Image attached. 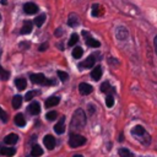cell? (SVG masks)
Returning <instances> with one entry per match:
<instances>
[{
	"instance_id": "cell-12",
	"label": "cell",
	"mask_w": 157,
	"mask_h": 157,
	"mask_svg": "<svg viewBox=\"0 0 157 157\" xmlns=\"http://www.w3.org/2000/svg\"><path fill=\"white\" fill-rule=\"evenodd\" d=\"M131 134L134 135V136H144V135H146V131H145V128L144 126H141V125H136V126H134L132 129H131Z\"/></svg>"
},
{
	"instance_id": "cell-39",
	"label": "cell",
	"mask_w": 157,
	"mask_h": 157,
	"mask_svg": "<svg viewBox=\"0 0 157 157\" xmlns=\"http://www.w3.org/2000/svg\"><path fill=\"white\" fill-rule=\"evenodd\" d=\"M6 2V0H1V4H5Z\"/></svg>"
},
{
	"instance_id": "cell-25",
	"label": "cell",
	"mask_w": 157,
	"mask_h": 157,
	"mask_svg": "<svg viewBox=\"0 0 157 157\" xmlns=\"http://www.w3.org/2000/svg\"><path fill=\"white\" fill-rule=\"evenodd\" d=\"M44 21H45V15L42 13V15H39V16H37V17L34 18V25H36L37 27H40V26L44 23Z\"/></svg>"
},
{
	"instance_id": "cell-21",
	"label": "cell",
	"mask_w": 157,
	"mask_h": 157,
	"mask_svg": "<svg viewBox=\"0 0 157 157\" xmlns=\"http://www.w3.org/2000/svg\"><path fill=\"white\" fill-rule=\"evenodd\" d=\"M42 153H43V150H42V147L38 146V145H34V146L32 147V150H31V156H32V157H39Z\"/></svg>"
},
{
	"instance_id": "cell-7",
	"label": "cell",
	"mask_w": 157,
	"mask_h": 157,
	"mask_svg": "<svg viewBox=\"0 0 157 157\" xmlns=\"http://www.w3.org/2000/svg\"><path fill=\"white\" fill-rule=\"evenodd\" d=\"M43 142H44V145L48 150H53L54 146H55V139L52 135H45L44 139H43Z\"/></svg>"
},
{
	"instance_id": "cell-17",
	"label": "cell",
	"mask_w": 157,
	"mask_h": 157,
	"mask_svg": "<svg viewBox=\"0 0 157 157\" xmlns=\"http://www.w3.org/2000/svg\"><path fill=\"white\" fill-rule=\"evenodd\" d=\"M17 140H18V136L16 135V134H9L6 137H5V144H7V145H13V144H16L17 142Z\"/></svg>"
},
{
	"instance_id": "cell-16",
	"label": "cell",
	"mask_w": 157,
	"mask_h": 157,
	"mask_svg": "<svg viewBox=\"0 0 157 157\" xmlns=\"http://www.w3.org/2000/svg\"><path fill=\"white\" fill-rule=\"evenodd\" d=\"M91 77L94 80V81H98L101 77H102V67L101 66H96L92 72H91Z\"/></svg>"
},
{
	"instance_id": "cell-32",
	"label": "cell",
	"mask_w": 157,
	"mask_h": 157,
	"mask_svg": "<svg viewBox=\"0 0 157 157\" xmlns=\"http://www.w3.org/2000/svg\"><path fill=\"white\" fill-rule=\"evenodd\" d=\"M56 74H58L59 78H60L63 82H64V81H66V80H67V77H69V75H67L66 72H64V71H58Z\"/></svg>"
},
{
	"instance_id": "cell-8",
	"label": "cell",
	"mask_w": 157,
	"mask_h": 157,
	"mask_svg": "<svg viewBox=\"0 0 157 157\" xmlns=\"http://www.w3.org/2000/svg\"><path fill=\"white\" fill-rule=\"evenodd\" d=\"M92 86L91 85H88V83H86V82H82V83H80L78 85V91H80V93L81 94H83V96H86V94H90L91 92H92Z\"/></svg>"
},
{
	"instance_id": "cell-10",
	"label": "cell",
	"mask_w": 157,
	"mask_h": 157,
	"mask_svg": "<svg viewBox=\"0 0 157 157\" xmlns=\"http://www.w3.org/2000/svg\"><path fill=\"white\" fill-rule=\"evenodd\" d=\"M54 130H55L56 134H63L65 131V117H61L60 118V120L55 124Z\"/></svg>"
},
{
	"instance_id": "cell-13",
	"label": "cell",
	"mask_w": 157,
	"mask_h": 157,
	"mask_svg": "<svg viewBox=\"0 0 157 157\" xmlns=\"http://www.w3.org/2000/svg\"><path fill=\"white\" fill-rule=\"evenodd\" d=\"M78 23H80V20L76 16V13H70L69 15V18H67V25L70 27H76Z\"/></svg>"
},
{
	"instance_id": "cell-9",
	"label": "cell",
	"mask_w": 157,
	"mask_h": 157,
	"mask_svg": "<svg viewBox=\"0 0 157 157\" xmlns=\"http://www.w3.org/2000/svg\"><path fill=\"white\" fill-rule=\"evenodd\" d=\"M27 110H28L32 115H37V114H39V112H40V105H39L38 102H32V103L27 107Z\"/></svg>"
},
{
	"instance_id": "cell-28",
	"label": "cell",
	"mask_w": 157,
	"mask_h": 157,
	"mask_svg": "<svg viewBox=\"0 0 157 157\" xmlns=\"http://www.w3.org/2000/svg\"><path fill=\"white\" fill-rule=\"evenodd\" d=\"M101 90H102V92H113L114 91V90H112L109 82H103L101 85Z\"/></svg>"
},
{
	"instance_id": "cell-23",
	"label": "cell",
	"mask_w": 157,
	"mask_h": 157,
	"mask_svg": "<svg viewBox=\"0 0 157 157\" xmlns=\"http://www.w3.org/2000/svg\"><path fill=\"white\" fill-rule=\"evenodd\" d=\"M21 104H22V97L21 96H15L13 98H12V107L15 108V109H17V108H20L21 107Z\"/></svg>"
},
{
	"instance_id": "cell-26",
	"label": "cell",
	"mask_w": 157,
	"mask_h": 157,
	"mask_svg": "<svg viewBox=\"0 0 157 157\" xmlns=\"http://www.w3.org/2000/svg\"><path fill=\"white\" fill-rule=\"evenodd\" d=\"M119 156L120 157H132V153L128 148H119Z\"/></svg>"
},
{
	"instance_id": "cell-29",
	"label": "cell",
	"mask_w": 157,
	"mask_h": 157,
	"mask_svg": "<svg viewBox=\"0 0 157 157\" xmlns=\"http://www.w3.org/2000/svg\"><path fill=\"white\" fill-rule=\"evenodd\" d=\"M9 76H10V72L6 71L5 69H2V67L0 66V78H1V80H7Z\"/></svg>"
},
{
	"instance_id": "cell-1",
	"label": "cell",
	"mask_w": 157,
	"mask_h": 157,
	"mask_svg": "<svg viewBox=\"0 0 157 157\" xmlns=\"http://www.w3.org/2000/svg\"><path fill=\"white\" fill-rule=\"evenodd\" d=\"M86 114L82 109H76L72 114V119H71V129L72 130H80L83 129L86 125Z\"/></svg>"
},
{
	"instance_id": "cell-33",
	"label": "cell",
	"mask_w": 157,
	"mask_h": 157,
	"mask_svg": "<svg viewBox=\"0 0 157 157\" xmlns=\"http://www.w3.org/2000/svg\"><path fill=\"white\" fill-rule=\"evenodd\" d=\"M0 119H1V121H5V123L7 121V114L5 113V110L1 107H0Z\"/></svg>"
},
{
	"instance_id": "cell-5",
	"label": "cell",
	"mask_w": 157,
	"mask_h": 157,
	"mask_svg": "<svg viewBox=\"0 0 157 157\" xmlns=\"http://www.w3.org/2000/svg\"><path fill=\"white\" fill-rule=\"evenodd\" d=\"M23 11L27 13V15H33L36 12H38V6L33 2H27L23 5Z\"/></svg>"
},
{
	"instance_id": "cell-19",
	"label": "cell",
	"mask_w": 157,
	"mask_h": 157,
	"mask_svg": "<svg viewBox=\"0 0 157 157\" xmlns=\"http://www.w3.org/2000/svg\"><path fill=\"white\" fill-rule=\"evenodd\" d=\"M15 85H16V87H17L20 91H22V90H25V88H26L27 82H26V80H25V78L18 77V78H16V80H15Z\"/></svg>"
},
{
	"instance_id": "cell-38",
	"label": "cell",
	"mask_w": 157,
	"mask_h": 157,
	"mask_svg": "<svg viewBox=\"0 0 157 157\" xmlns=\"http://www.w3.org/2000/svg\"><path fill=\"white\" fill-rule=\"evenodd\" d=\"M74 157H83V156H82V155H75Z\"/></svg>"
},
{
	"instance_id": "cell-3",
	"label": "cell",
	"mask_w": 157,
	"mask_h": 157,
	"mask_svg": "<svg viewBox=\"0 0 157 157\" xmlns=\"http://www.w3.org/2000/svg\"><path fill=\"white\" fill-rule=\"evenodd\" d=\"M31 81L33 83H37V85H52L53 83V81L48 80L43 74H32Z\"/></svg>"
},
{
	"instance_id": "cell-34",
	"label": "cell",
	"mask_w": 157,
	"mask_h": 157,
	"mask_svg": "<svg viewBox=\"0 0 157 157\" xmlns=\"http://www.w3.org/2000/svg\"><path fill=\"white\" fill-rule=\"evenodd\" d=\"M33 96H34V92L31 91V92H28V93L25 96V99H26V101H31V99L33 98Z\"/></svg>"
},
{
	"instance_id": "cell-35",
	"label": "cell",
	"mask_w": 157,
	"mask_h": 157,
	"mask_svg": "<svg viewBox=\"0 0 157 157\" xmlns=\"http://www.w3.org/2000/svg\"><path fill=\"white\" fill-rule=\"evenodd\" d=\"M47 47H48V44H47V43H44V44H42V45L39 47V50H40V52H43V50H45V49H47Z\"/></svg>"
},
{
	"instance_id": "cell-36",
	"label": "cell",
	"mask_w": 157,
	"mask_h": 157,
	"mask_svg": "<svg viewBox=\"0 0 157 157\" xmlns=\"http://www.w3.org/2000/svg\"><path fill=\"white\" fill-rule=\"evenodd\" d=\"M61 33H63V31H61V28H58V29L55 31V36H56V37H59V36H61Z\"/></svg>"
},
{
	"instance_id": "cell-6",
	"label": "cell",
	"mask_w": 157,
	"mask_h": 157,
	"mask_svg": "<svg viewBox=\"0 0 157 157\" xmlns=\"http://www.w3.org/2000/svg\"><path fill=\"white\" fill-rule=\"evenodd\" d=\"M115 36H117L118 39H120V40H125V39L128 38L129 33H128V29H126L125 27L119 26V27L117 28V31H115Z\"/></svg>"
},
{
	"instance_id": "cell-20",
	"label": "cell",
	"mask_w": 157,
	"mask_h": 157,
	"mask_svg": "<svg viewBox=\"0 0 157 157\" xmlns=\"http://www.w3.org/2000/svg\"><path fill=\"white\" fill-rule=\"evenodd\" d=\"M15 124L17 126H25L26 125V119L22 114H16L15 115Z\"/></svg>"
},
{
	"instance_id": "cell-24",
	"label": "cell",
	"mask_w": 157,
	"mask_h": 157,
	"mask_svg": "<svg viewBox=\"0 0 157 157\" xmlns=\"http://www.w3.org/2000/svg\"><path fill=\"white\" fill-rule=\"evenodd\" d=\"M82 54H83V49H82L81 47H75V48H74V50H72V56H74L75 59H80V58L82 56Z\"/></svg>"
},
{
	"instance_id": "cell-15",
	"label": "cell",
	"mask_w": 157,
	"mask_h": 157,
	"mask_svg": "<svg viewBox=\"0 0 157 157\" xmlns=\"http://www.w3.org/2000/svg\"><path fill=\"white\" fill-rule=\"evenodd\" d=\"M32 27H33V25H32L31 21H25V23H23V26L21 28V34H28V33H31L32 32Z\"/></svg>"
},
{
	"instance_id": "cell-30",
	"label": "cell",
	"mask_w": 157,
	"mask_h": 157,
	"mask_svg": "<svg viewBox=\"0 0 157 157\" xmlns=\"http://www.w3.org/2000/svg\"><path fill=\"white\" fill-rule=\"evenodd\" d=\"M56 117H58V113H56L55 110H50V112H48L47 115H45V118H47L48 120H54V119H56Z\"/></svg>"
},
{
	"instance_id": "cell-22",
	"label": "cell",
	"mask_w": 157,
	"mask_h": 157,
	"mask_svg": "<svg viewBox=\"0 0 157 157\" xmlns=\"http://www.w3.org/2000/svg\"><path fill=\"white\" fill-rule=\"evenodd\" d=\"M102 12H103V11H102L101 5H99V4H93V6H92V16H93V17L101 16Z\"/></svg>"
},
{
	"instance_id": "cell-37",
	"label": "cell",
	"mask_w": 157,
	"mask_h": 157,
	"mask_svg": "<svg viewBox=\"0 0 157 157\" xmlns=\"http://www.w3.org/2000/svg\"><path fill=\"white\" fill-rule=\"evenodd\" d=\"M153 44H155V50H156V53H157V36H156L155 39H153Z\"/></svg>"
},
{
	"instance_id": "cell-27",
	"label": "cell",
	"mask_w": 157,
	"mask_h": 157,
	"mask_svg": "<svg viewBox=\"0 0 157 157\" xmlns=\"http://www.w3.org/2000/svg\"><path fill=\"white\" fill-rule=\"evenodd\" d=\"M77 42H78V36H77L76 33H74V34H71V37H70L67 44H69V47H72V45H75Z\"/></svg>"
},
{
	"instance_id": "cell-14",
	"label": "cell",
	"mask_w": 157,
	"mask_h": 157,
	"mask_svg": "<svg viewBox=\"0 0 157 157\" xmlns=\"http://www.w3.org/2000/svg\"><path fill=\"white\" fill-rule=\"evenodd\" d=\"M0 155H4L6 157H11L15 155V148L12 147H2L0 145Z\"/></svg>"
},
{
	"instance_id": "cell-31",
	"label": "cell",
	"mask_w": 157,
	"mask_h": 157,
	"mask_svg": "<svg viewBox=\"0 0 157 157\" xmlns=\"http://www.w3.org/2000/svg\"><path fill=\"white\" fill-rule=\"evenodd\" d=\"M105 104H107L108 108L113 107V104H114V98H113L112 94H108V96H107V98H105Z\"/></svg>"
},
{
	"instance_id": "cell-11",
	"label": "cell",
	"mask_w": 157,
	"mask_h": 157,
	"mask_svg": "<svg viewBox=\"0 0 157 157\" xmlns=\"http://www.w3.org/2000/svg\"><path fill=\"white\" fill-rule=\"evenodd\" d=\"M93 64H94L93 56H88L86 60H83V61H81L78 64V67H81V69H88V67H92Z\"/></svg>"
},
{
	"instance_id": "cell-2",
	"label": "cell",
	"mask_w": 157,
	"mask_h": 157,
	"mask_svg": "<svg viewBox=\"0 0 157 157\" xmlns=\"http://www.w3.org/2000/svg\"><path fill=\"white\" fill-rule=\"evenodd\" d=\"M86 144V139L82 136V135H78V134H72L69 139V146L70 147H78V146H82Z\"/></svg>"
},
{
	"instance_id": "cell-40",
	"label": "cell",
	"mask_w": 157,
	"mask_h": 157,
	"mask_svg": "<svg viewBox=\"0 0 157 157\" xmlns=\"http://www.w3.org/2000/svg\"><path fill=\"white\" fill-rule=\"evenodd\" d=\"M0 20H1V16H0Z\"/></svg>"
},
{
	"instance_id": "cell-18",
	"label": "cell",
	"mask_w": 157,
	"mask_h": 157,
	"mask_svg": "<svg viewBox=\"0 0 157 157\" xmlns=\"http://www.w3.org/2000/svg\"><path fill=\"white\" fill-rule=\"evenodd\" d=\"M59 101H60L59 97H50V98H48V99L45 101V107H47V108H52V107L56 105V104L59 103Z\"/></svg>"
},
{
	"instance_id": "cell-4",
	"label": "cell",
	"mask_w": 157,
	"mask_h": 157,
	"mask_svg": "<svg viewBox=\"0 0 157 157\" xmlns=\"http://www.w3.org/2000/svg\"><path fill=\"white\" fill-rule=\"evenodd\" d=\"M82 34L86 37V44L88 45V47H92V48H98L99 45H101V43L98 42V40H96V39H93L86 31H83L82 32Z\"/></svg>"
}]
</instances>
